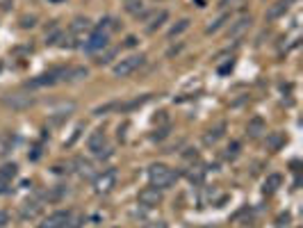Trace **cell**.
Instances as JSON below:
<instances>
[{"instance_id":"obj_12","label":"cell","mask_w":303,"mask_h":228,"mask_svg":"<svg viewBox=\"0 0 303 228\" xmlns=\"http://www.w3.org/2000/svg\"><path fill=\"white\" fill-rule=\"evenodd\" d=\"M223 130H226V126H223V123H219L217 128L207 130V135L203 137V142H205L207 146H210V144H217V142H219V139H221V137H223Z\"/></svg>"},{"instance_id":"obj_15","label":"cell","mask_w":303,"mask_h":228,"mask_svg":"<svg viewBox=\"0 0 303 228\" xmlns=\"http://www.w3.org/2000/svg\"><path fill=\"white\" fill-rule=\"evenodd\" d=\"M249 25H251V18H249V16H242V18H239V21H237L235 25L230 28V37H237V34H242V32H244Z\"/></svg>"},{"instance_id":"obj_19","label":"cell","mask_w":303,"mask_h":228,"mask_svg":"<svg viewBox=\"0 0 303 228\" xmlns=\"http://www.w3.org/2000/svg\"><path fill=\"white\" fill-rule=\"evenodd\" d=\"M262 128H265V123L260 121V119H253V121L249 123V132H251L253 137L260 135V132H262Z\"/></svg>"},{"instance_id":"obj_5","label":"cell","mask_w":303,"mask_h":228,"mask_svg":"<svg viewBox=\"0 0 303 228\" xmlns=\"http://www.w3.org/2000/svg\"><path fill=\"white\" fill-rule=\"evenodd\" d=\"M16 176H18V164L16 162H7V164L0 167V194H5L9 190V185H12Z\"/></svg>"},{"instance_id":"obj_22","label":"cell","mask_w":303,"mask_h":228,"mask_svg":"<svg viewBox=\"0 0 303 228\" xmlns=\"http://www.w3.org/2000/svg\"><path fill=\"white\" fill-rule=\"evenodd\" d=\"M237 151H239V144H237V142H233V144L228 146V153H226V158H235Z\"/></svg>"},{"instance_id":"obj_24","label":"cell","mask_w":303,"mask_h":228,"mask_svg":"<svg viewBox=\"0 0 303 228\" xmlns=\"http://www.w3.org/2000/svg\"><path fill=\"white\" fill-rule=\"evenodd\" d=\"M9 224V214L7 212H2V210H0V228H5Z\"/></svg>"},{"instance_id":"obj_2","label":"cell","mask_w":303,"mask_h":228,"mask_svg":"<svg viewBox=\"0 0 303 228\" xmlns=\"http://www.w3.org/2000/svg\"><path fill=\"white\" fill-rule=\"evenodd\" d=\"M80 224H75L73 221V212L71 210H57V212L48 214L39 228H78Z\"/></svg>"},{"instance_id":"obj_11","label":"cell","mask_w":303,"mask_h":228,"mask_svg":"<svg viewBox=\"0 0 303 228\" xmlns=\"http://www.w3.org/2000/svg\"><path fill=\"white\" fill-rule=\"evenodd\" d=\"M39 212H41V205L39 203H23L21 208V219H34V217H39Z\"/></svg>"},{"instance_id":"obj_25","label":"cell","mask_w":303,"mask_h":228,"mask_svg":"<svg viewBox=\"0 0 303 228\" xmlns=\"http://www.w3.org/2000/svg\"><path fill=\"white\" fill-rule=\"evenodd\" d=\"M144 228H167V224H164V221H151V224H146Z\"/></svg>"},{"instance_id":"obj_13","label":"cell","mask_w":303,"mask_h":228,"mask_svg":"<svg viewBox=\"0 0 303 228\" xmlns=\"http://www.w3.org/2000/svg\"><path fill=\"white\" fill-rule=\"evenodd\" d=\"M281 182H283L281 174H271V176H269V178L265 180V187H262V190H265V194H274V192L281 187Z\"/></svg>"},{"instance_id":"obj_17","label":"cell","mask_w":303,"mask_h":228,"mask_svg":"<svg viewBox=\"0 0 303 228\" xmlns=\"http://www.w3.org/2000/svg\"><path fill=\"white\" fill-rule=\"evenodd\" d=\"M167 18H169V14H167L164 9H160V12H157V14L153 16V21H151V25H148V32H153L155 28H160V25H162V23L167 21Z\"/></svg>"},{"instance_id":"obj_23","label":"cell","mask_w":303,"mask_h":228,"mask_svg":"<svg viewBox=\"0 0 303 228\" xmlns=\"http://www.w3.org/2000/svg\"><path fill=\"white\" fill-rule=\"evenodd\" d=\"M80 132H82V126L78 130H75L73 135H71V139H67V142H64V146H73L75 144V139H78V137H80Z\"/></svg>"},{"instance_id":"obj_3","label":"cell","mask_w":303,"mask_h":228,"mask_svg":"<svg viewBox=\"0 0 303 228\" xmlns=\"http://www.w3.org/2000/svg\"><path fill=\"white\" fill-rule=\"evenodd\" d=\"M144 62H146V57H144V55H130V57L121 60L117 66H114V76H117V78L130 76V73H135V71H137V68H139Z\"/></svg>"},{"instance_id":"obj_10","label":"cell","mask_w":303,"mask_h":228,"mask_svg":"<svg viewBox=\"0 0 303 228\" xmlns=\"http://www.w3.org/2000/svg\"><path fill=\"white\" fill-rule=\"evenodd\" d=\"M105 144H107V137H105L103 130H96V132H91V137H89V142H87L89 151L96 153V155H101V153H103Z\"/></svg>"},{"instance_id":"obj_26","label":"cell","mask_w":303,"mask_h":228,"mask_svg":"<svg viewBox=\"0 0 303 228\" xmlns=\"http://www.w3.org/2000/svg\"><path fill=\"white\" fill-rule=\"evenodd\" d=\"M239 5V2H242V0H221V7H226V5Z\"/></svg>"},{"instance_id":"obj_6","label":"cell","mask_w":303,"mask_h":228,"mask_svg":"<svg viewBox=\"0 0 303 228\" xmlns=\"http://www.w3.org/2000/svg\"><path fill=\"white\" fill-rule=\"evenodd\" d=\"M139 203L144 208H157V205L162 203V190H157V187H144L139 192Z\"/></svg>"},{"instance_id":"obj_16","label":"cell","mask_w":303,"mask_h":228,"mask_svg":"<svg viewBox=\"0 0 303 228\" xmlns=\"http://www.w3.org/2000/svg\"><path fill=\"white\" fill-rule=\"evenodd\" d=\"M187 28H189V18H180V21H178L176 25H173V28L169 30V39L180 37V34H183V32H185Z\"/></svg>"},{"instance_id":"obj_4","label":"cell","mask_w":303,"mask_h":228,"mask_svg":"<svg viewBox=\"0 0 303 228\" xmlns=\"http://www.w3.org/2000/svg\"><path fill=\"white\" fill-rule=\"evenodd\" d=\"M107 41H110V34L103 30H96L89 34V39L84 41V50L87 53H98V50H103V48H107Z\"/></svg>"},{"instance_id":"obj_1","label":"cell","mask_w":303,"mask_h":228,"mask_svg":"<svg viewBox=\"0 0 303 228\" xmlns=\"http://www.w3.org/2000/svg\"><path fill=\"white\" fill-rule=\"evenodd\" d=\"M148 182H151V187H157V190H169L176 182V174L167 164H151L148 167Z\"/></svg>"},{"instance_id":"obj_21","label":"cell","mask_w":303,"mask_h":228,"mask_svg":"<svg viewBox=\"0 0 303 228\" xmlns=\"http://www.w3.org/2000/svg\"><path fill=\"white\" fill-rule=\"evenodd\" d=\"M114 55H117V50H114V48H112V50H107V53H105V55H101V57H98V64H107V62H110L112 60V57H114Z\"/></svg>"},{"instance_id":"obj_7","label":"cell","mask_w":303,"mask_h":228,"mask_svg":"<svg viewBox=\"0 0 303 228\" xmlns=\"http://www.w3.org/2000/svg\"><path fill=\"white\" fill-rule=\"evenodd\" d=\"M114 182H117V174L112 169H105L103 174L94 180V187H96V192H110L114 187Z\"/></svg>"},{"instance_id":"obj_20","label":"cell","mask_w":303,"mask_h":228,"mask_svg":"<svg viewBox=\"0 0 303 228\" xmlns=\"http://www.w3.org/2000/svg\"><path fill=\"white\" fill-rule=\"evenodd\" d=\"M126 9L130 12V14H137V12H141V0H130Z\"/></svg>"},{"instance_id":"obj_8","label":"cell","mask_w":303,"mask_h":228,"mask_svg":"<svg viewBox=\"0 0 303 228\" xmlns=\"http://www.w3.org/2000/svg\"><path fill=\"white\" fill-rule=\"evenodd\" d=\"M2 103L7 107H12V110H28L34 103V98L32 96H23V94H14V96H5Z\"/></svg>"},{"instance_id":"obj_18","label":"cell","mask_w":303,"mask_h":228,"mask_svg":"<svg viewBox=\"0 0 303 228\" xmlns=\"http://www.w3.org/2000/svg\"><path fill=\"white\" fill-rule=\"evenodd\" d=\"M226 21H228V16H226V14H223V16H219V18H217L215 23H210V25H207V28H205V32H207V34H212V32H217V30H219V28H221V25H223Z\"/></svg>"},{"instance_id":"obj_9","label":"cell","mask_w":303,"mask_h":228,"mask_svg":"<svg viewBox=\"0 0 303 228\" xmlns=\"http://www.w3.org/2000/svg\"><path fill=\"white\" fill-rule=\"evenodd\" d=\"M294 0H276L271 7L267 9V21H276V18H281V16H285V12L289 9V5H292Z\"/></svg>"},{"instance_id":"obj_14","label":"cell","mask_w":303,"mask_h":228,"mask_svg":"<svg viewBox=\"0 0 303 228\" xmlns=\"http://www.w3.org/2000/svg\"><path fill=\"white\" fill-rule=\"evenodd\" d=\"M89 28H91V21H89V18H75L73 25H71V34H75V37H78V34H84Z\"/></svg>"},{"instance_id":"obj_27","label":"cell","mask_w":303,"mask_h":228,"mask_svg":"<svg viewBox=\"0 0 303 228\" xmlns=\"http://www.w3.org/2000/svg\"><path fill=\"white\" fill-rule=\"evenodd\" d=\"M135 44H137V39H135V37H128L126 39V46H135Z\"/></svg>"},{"instance_id":"obj_28","label":"cell","mask_w":303,"mask_h":228,"mask_svg":"<svg viewBox=\"0 0 303 228\" xmlns=\"http://www.w3.org/2000/svg\"><path fill=\"white\" fill-rule=\"evenodd\" d=\"M0 68H2V62H0Z\"/></svg>"}]
</instances>
